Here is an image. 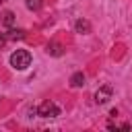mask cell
Returning a JSON list of instances; mask_svg holds the SVG:
<instances>
[{"label": "cell", "mask_w": 132, "mask_h": 132, "mask_svg": "<svg viewBox=\"0 0 132 132\" xmlns=\"http://www.w3.org/2000/svg\"><path fill=\"white\" fill-rule=\"evenodd\" d=\"M31 64V54L27 50H16L12 56H10V66L14 70H25L27 66Z\"/></svg>", "instance_id": "1"}, {"label": "cell", "mask_w": 132, "mask_h": 132, "mask_svg": "<svg viewBox=\"0 0 132 132\" xmlns=\"http://www.w3.org/2000/svg\"><path fill=\"white\" fill-rule=\"evenodd\" d=\"M37 116L39 118H56V116H60V107L54 101H43L37 107Z\"/></svg>", "instance_id": "2"}, {"label": "cell", "mask_w": 132, "mask_h": 132, "mask_svg": "<svg viewBox=\"0 0 132 132\" xmlns=\"http://www.w3.org/2000/svg\"><path fill=\"white\" fill-rule=\"evenodd\" d=\"M111 95H113L111 85H103V87L95 93V103H97V105H103V103H107V101L111 99Z\"/></svg>", "instance_id": "3"}, {"label": "cell", "mask_w": 132, "mask_h": 132, "mask_svg": "<svg viewBox=\"0 0 132 132\" xmlns=\"http://www.w3.org/2000/svg\"><path fill=\"white\" fill-rule=\"evenodd\" d=\"M70 85H72L74 89H76V87H82V85H85V74H82V72H74L72 78H70Z\"/></svg>", "instance_id": "4"}, {"label": "cell", "mask_w": 132, "mask_h": 132, "mask_svg": "<svg viewBox=\"0 0 132 132\" xmlns=\"http://www.w3.org/2000/svg\"><path fill=\"white\" fill-rule=\"evenodd\" d=\"M4 37L6 39H23L25 37V31L23 29H10L8 33H4Z\"/></svg>", "instance_id": "5"}, {"label": "cell", "mask_w": 132, "mask_h": 132, "mask_svg": "<svg viewBox=\"0 0 132 132\" xmlns=\"http://www.w3.org/2000/svg\"><path fill=\"white\" fill-rule=\"evenodd\" d=\"M74 29H76V33H89L91 31V25H89V21H76Z\"/></svg>", "instance_id": "6"}, {"label": "cell", "mask_w": 132, "mask_h": 132, "mask_svg": "<svg viewBox=\"0 0 132 132\" xmlns=\"http://www.w3.org/2000/svg\"><path fill=\"white\" fill-rule=\"evenodd\" d=\"M14 21H16V19H14V14H12L10 10L2 12V23H4L6 27H12V25H14Z\"/></svg>", "instance_id": "7"}, {"label": "cell", "mask_w": 132, "mask_h": 132, "mask_svg": "<svg viewBox=\"0 0 132 132\" xmlns=\"http://www.w3.org/2000/svg\"><path fill=\"white\" fill-rule=\"evenodd\" d=\"M47 54L60 56V54H62V45H60V43H50V45H47Z\"/></svg>", "instance_id": "8"}, {"label": "cell", "mask_w": 132, "mask_h": 132, "mask_svg": "<svg viewBox=\"0 0 132 132\" xmlns=\"http://www.w3.org/2000/svg\"><path fill=\"white\" fill-rule=\"evenodd\" d=\"M25 4H27L29 10H39L43 2H41V0H25Z\"/></svg>", "instance_id": "9"}, {"label": "cell", "mask_w": 132, "mask_h": 132, "mask_svg": "<svg viewBox=\"0 0 132 132\" xmlns=\"http://www.w3.org/2000/svg\"><path fill=\"white\" fill-rule=\"evenodd\" d=\"M4 43H6V37H4V33H2V35H0V47H2Z\"/></svg>", "instance_id": "10"}]
</instances>
